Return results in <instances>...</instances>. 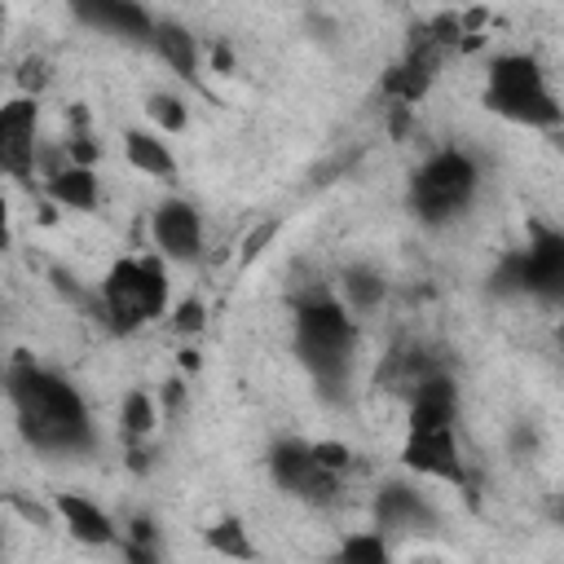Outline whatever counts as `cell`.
<instances>
[{
	"label": "cell",
	"mask_w": 564,
	"mask_h": 564,
	"mask_svg": "<svg viewBox=\"0 0 564 564\" xmlns=\"http://www.w3.org/2000/svg\"><path fill=\"white\" fill-rule=\"evenodd\" d=\"M203 546H207L212 555H220V560H234V564H256V560H260V551H256V542H251V533H247V524H242L238 516L212 520V524L203 529Z\"/></svg>",
	"instance_id": "obj_18"
},
{
	"label": "cell",
	"mask_w": 564,
	"mask_h": 564,
	"mask_svg": "<svg viewBox=\"0 0 564 564\" xmlns=\"http://www.w3.org/2000/svg\"><path fill=\"white\" fill-rule=\"evenodd\" d=\"M150 48L163 57L167 70H176L189 88L203 93V79H198V40H194L189 26H181V22H172V18H159V31H154V44H150Z\"/></svg>",
	"instance_id": "obj_14"
},
{
	"label": "cell",
	"mask_w": 564,
	"mask_h": 564,
	"mask_svg": "<svg viewBox=\"0 0 564 564\" xmlns=\"http://www.w3.org/2000/svg\"><path fill=\"white\" fill-rule=\"evenodd\" d=\"M4 502H9V507H13L18 516H22V520H31V524H40V529H48V520H53V516H48V511H44L40 502H26L22 494H9Z\"/></svg>",
	"instance_id": "obj_27"
},
{
	"label": "cell",
	"mask_w": 564,
	"mask_h": 564,
	"mask_svg": "<svg viewBox=\"0 0 564 564\" xmlns=\"http://www.w3.org/2000/svg\"><path fill=\"white\" fill-rule=\"evenodd\" d=\"M167 326H172L176 335H198V330L207 326V308H203V300H198V295H185V300L167 313Z\"/></svg>",
	"instance_id": "obj_25"
},
{
	"label": "cell",
	"mask_w": 564,
	"mask_h": 564,
	"mask_svg": "<svg viewBox=\"0 0 564 564\" xmlns=\"http://www.w3.org/2000/svg\"><path fill=\"white\" fill-rule=\"evenodd\" d=\"M150 238L163 260L194 264L203 256V216L189 198H163L150 212Z\"/></svg>",
	"instance_id": "obj_9"
},
{
	"label": "cell",
	"mask_w": 564,
	"mask_h": 564,
	"mask_svg": "<svg viewBox=\"0 0 564 564\" xmlns=\"http://www.w3.org/2000/svg\"><path fill=\"white\" fill-rule=\"evenodd\" d=\"M9 405H13L22 441L40 454L75 458L97 445L93 410L79 397V388L70 379H62L57 370L31 361L26 352H18L9 361Z\"/></svg>",
	"instance_id": "obj_1"
},
{
	"label": "cell",
	"mask_w": 564,
	"mask_h": 564,
	"mask_svg": "<svg viewBox=\"0 0 564 564\" xmlns=\"http://www.w3.org/2000/svg\"><path fill=\"white\" fill-rule=\"evenodd\" d=\"M313 445V458H317V467L322 471H330V476H348L352 467H357V454H352V445H344V441H330V436H322V441H308Z\"/></svg>",
	"instance_id": "obj_23"
},
{
	"label": "cell",
	"mask_w": 564,
	"mask_h": 564,
	"mask_svg": "<svg viewBox=\"0 0 564 564\" xmlns=\"http://www.w3.org/2000/svg\"><path fill=\"white\" fill-rule=\"evenodd\" d=\"M123 163L150 181H176V154L167 150V141L159 132L145 128H128L123 132Z\"/></svg>",
	"instance_id": "obj_15"
},
{
	"label": "cell",
	"mask_w": 564,
	"mask_h": 564,
	"mask_svg": "<svg viewBox=\"0 0 564 564\" xmlns=\"http://www.w3.org/2000/svg\"><path fill=\"white\" fill-rule=\"evenodd\" d=\"M137 291H141V317L159 322L167 317V300H172V282H167V264L159 251L137 256Z\"/></svg>",
	"instance_id": "obj_19"
},
{
	"label": "cell",
	"mask_w": 564,
	"mask_h": 564,
	"mask_svg": "<svg viewBox=\"0 0 564 564\" xmlns=\"http://www.w3.org/2000/svg\"><path fill=\"white\" fill-rule=\"evenodd\" d=\"M75 18L88 22L93 31L119 35L128 44H154V31H159V18L141 4H128V0H79Z\"/></svg>",
	"instance_id": "obj_11"
},
{
	"label": "cell",
	"mask_w": 564,
	"mask_h": 564,
	"mask_svg": "<svg viewBox=\"0 0 564 564\" xmlns=\"http://www.w3.org/2000/svg\"><path fill=\"white\" fill-rule=\"evenodd\" d=\"M489 282L498 295H529L538 304L564 308V234L533 220L529 242L507 251Z\"/></svg>",
	"instance_id": "obj_5"
},
{
	"label": "cell",
	"mask_w": 564,
	"mask_h": 564,
	"mask_svg": "<svg viewBox=\"0 0 564 564\" xmlns=\"http://www.w3.org/2000/svg\"><path fill=\"white\" fill-rule=\"evenodd\" d=\"M145 115H150L154 128L167 132V137H181V132L189 128L185 97H176V93H150V97H145Z\"/></svg>",
	"instance_id": "obj_22"
},
{
	"label": "cell",
	"mask_w": 564,
	"mask_h": 564,
	"mask_svg": "<svg viewBox=\"0 0 564 564\" xmlns=\"http://www.w3.org/2000/svg\"><path fill=\"white\" fill-rule=\"evenodd\" d=\"M555 520H560V529H564V502H560V511H555Z\"/></svg>",
	"instance_id": "obj_34"
},
{
	"label": "cell",
	"mask_w": 564,
	"mask_h": 564,
	"mask_svg": "<svg viewBox=\"0 0 564 564\" xmlns=\"http://www.w3.org/2000/svg\"><path fill=\"white\" fill-rule=\"evenodd\" d=\"M119 546H123V560H128V564H159V546H145V542H128V538H123Z\"/></svg>",
	"instance_id": "obj_28"
},
{
	"label": "cell",
	"mask_w": 564,
	"mask_h": 564,
	"mask_svg": "<svg viewBox=\"0 0 564 564\" xmlns=\"http://www.w3.org/2000/svg\"><path fill=\"white\" fill-rule=\"evenodd\" d=\"M53 516H57V520L66 524V533H70L75 542H84V546H119V542H123L115 516H110L106 507H97L93 498H84V494H57V498H53Z\"/></svg>",
	"instance_id": "obj_12"
},
{
	"label": "cell",
	"mask_w": 564,
	"mask_h": 564,
	"mask_svg": "<svg viewBox=\"0 0 564 564\" xmlns=\"http://www.w3.org/2000/svg\"><path fill=\"white\" fill-rule=\"evenodd\" d=\"M555 335H560V344H564V322H560V330H555Z\"/></svg>",
	"instance_id": "obj_35"
},
{
	"label": "cell",
	"mask_w": 564,
	"mask_h": 564,
	"mask_svg": "<svg viewBox=\"0 0 564 564\" xmlns=\"http://www.w3.org/2000/svg\"><path fill=\"white\" fill-rule=\"evenodd\" d=\"M383 295H388V282L379 269H370V264L339 269V300L348 313H375L383 304Z\"/></svg>",
	"instance_id": "obj_17"
},
{
	"label": "cell",
	"mask_w": 564,
	"mask_h": 564,
	"mask_svg": "<svg viewBox=\"0 0 564 564\" xmlns=\"http://www.w3.org/2000/svg\"><path fill=\"white\" fill-rule=\"evenodd\" d=\"M264 463H269V480H273L282 494L300 498V502L326 507V502H335V498L344 494V480L317 467V458H313V445H308V441H295V436L273 441Z\"/></svg>",
	"instance_id": "obj_6"
},
{
	"label": "cell",
	"mask_w": 564,
	"mask_h": 564,
	"mask_svg": "<svg viewBox=\"0 0 564 564\" xmlns=\"http://www.w3.org/2000/svg\"><path fill=\"white\" fill-rule=\"evenodd\" d=\"M35 128H40V101L31 93L9 97L0 106V167L26 189H35V167H40Z\"/></svg>",
	"instance_id": "obj_7"
},
{
	"label": "cell",
	"mask_w": 564,
	"mask_h": 564,
	"mask_svg": "<svg viewBox=\"0 0 564 564\" xmlns=\"http://www.w3.org/2000/svg\"><path fill=\"white\" fill-rule=\"evenodd\" d=\"M458 427V383L449 370H436L410 388L405 432H445Z\"/></svg>",
	"instance_id": "obj_10"
},
{
	"label": "cell",
	"mask_w": 564,
	"mask_h": 564,
	"mask_svg": "<svg viewBox=\"0 0 564 564\" xmlns=\"http://www.w3.org/2000/svg\"><path fill=\"white\" fill-rule=\"evenodd\" d=\"M154 427H159V401L150 392H141V388L123 392V401H119V436H123V445H145V436Z\"/></svg>",
	"instance_id": "obj_21"
},
{
	"label": "cell",
	"mask_w": 564,
	"mask_h": 564,
	"mask_svg": "<svg viewBox=\"0 0 564 564\" xmlns=\"http://www.w3.org/2000/svg\"><path fill=\"white\" fill-rule=\"evenodd\" d=\"M476 189H480V163L463 145H441L410 176V212L423 225L441 229L476 203Z\"/></svg>",
	"instance_id": "obj_4"
},
{
	"label": "cell",
	"mask_w": 564,
	"mask_h": 564,
	"mask_svg": "<svg viewBox=\"0 0 564 564\" xmlns=\"http://www.w3.org/2000/svg\"><path fill=\"white\" fill-rule=\"evenodd\" d=\"M278 234H282V220H278V216L260 220V225H256V229L242 238V247H238V264H242V269H247V264H256V260L264 256V247H269Z\"/></svg>",
	"instance_id": "obj_24"
},
{
	"label": "cell",
	"mask_w": 564,
	"mask_h": 564,
	"mask_svg": "<svg viewBox=\"0 0 564 564\" xmlns=\"http://www.w3.org/2000/svg\"><path fill=\"white\" fill-rule=\"evenodd\" d=\"M181 370H198V352L194 348H181Z\"/></svg>",
	"instance_id": "obj_32"
},
{
	"label": "cell",
	"mask_w": 564,
	"mask_h": 564,
	"mask_svg": "<svg viewBox=\"0 0 564 564\" xmlns=\"http://www.w3.org/2000/svg\"><path fill=\"white\" fill-rule=\"evenodd\" d=\"M480 106L516 128H533L546 137L564 128V106L551 93L546 70L533 53H494L485 66Z\"/></svg>",
	"instance_id": "obj_3"
},
{
	"label": "cell",
	"mask_w": 564,
	"mask_h": 564,
	"mask_svg": "<svg viewBox=\"0 0 564 564\" xmlns=\"http://www.w3.org/2000/svg\"><path fill=\"white\" fill-rule=\"evenodd\" d=\"M375 520H379V529H405V533L436 529L432 502H427L419 489L401 485V480H392V485L379 489V498H375Z\"/></svg>",
	"instance_id": "obj_13"
},
{
	"label": "cell",
	"mask_w": 564,
	"mask_h": 564,
	"mask_svg": "<svg viewBox=\"0 0 564 564\" xmlns=\"http://www.w3.org/2000/svg\"><path fill=\"white\" fill-rule=\"evenodd\" d=\"M291 308H295V357L304 361L322 397L339 401V388H348L357 344H361L357 317L326 286H308L304 295L291 300Z\"/></svg>",
	"instance_id": "obj_2"
},
{
	"label": "cell",
	"mask_w": 564,
	"mask_h": 564,
	"mask_svg": "<svg viewBox=\"0 0 564 564\" xmlns=\"http://www.w3.org/2000/svg\"><path fill=\"white\" fill-rule=\"evenodd\" d=\"M44 79H48V62H44V57H26L22 84H26V88H44Z\"/></svg>",
	"instance_id": "obj_30"
},
{
	"label": "cell",
	"mask_w": 564,
	"mask_h": 564,
	"mask_svg": "<svg viewBox=\"0 0 564 564\" xmlns=\"http://www.w3.org/2000/svg\"><path fill=\"white\" fill-rule=\"evenodd\" d=\"M128 542H145V546H159V524H154V516H145V511L128 516Z\"/></svg>",
	"instance_id": "obj_26"
},
{
	"label": "cell",
	"mask_w": 564,
	"mask_h": 564,
	"mask_svg": "<svg viewBox=\"0 0 564 564\" xmlns=\"http://www.w3.org/2000/svg\"><path fill=\"white\" fill-rule=\"evenodd\" d=\"M212 70L216 75H234V53L225 44H212Z\"/></svg>",
	"instance_id": "obj_31"
},
{
	"label": "cell",
	"mask_w": 564,
	"mask_h": 564,
	"mask_svg": "<svg viewBox=\"0 0 564 564\" xmlns=\"http://www.w3.org/2000/svg\"><path fill=\"white\" fill-rule=\"evenodd\" d=\"M44 198L57 203L62 212H93L97 198H101V189H97V172H93V167H75V163H66L62 172H53V176L44 181Z\"/></svg>",
	"instance_id": "obj_16"
},
{
	"label": "cell",
	"mask_w": 564,
	"mask_h": 564,
	"mask_svg": "<svg viewBox=\"0 0 564 564\" xmlns=\"http://www.w3.org/2000/svg\"><path fill=\"white\" fill-rule=\"evenodd\" d=\"M330 564H392V542L383 529H352L330 551Z\"/></svg>",
	"instance_id": "obj_20"
},
{
	"label": "cell",
	"mask_w": 564,
	"mask_h": 564,
	"mask_svg": "<svg viewBox=\"0 0 564 564\" xmlns=\"http://www.w3.org/2000/svg\"><path fill=\"white\" fill-rule=\"evenodd\" d=\"M551 145H555V150H564V128H560V132H551Z\"/></svg>",
	"instance_id": "obj_33"
},
{
	"label": "cell",
	"mask_w": 564,
	"mask_h": 564,
	"mask_svg": "<svg viewBox=\"0 0 564 564\" xmlns=\"http://www.w3.org/2000/svg\"><path fill=\"white\" fill-rule=\"evenodd\" d=\"M159 397H163V410H167V414H181V410H185V383H181V379H167Z\"/></svg>",
	"instance_id": "obj_29"
},
{
	"label": "cell",
	"mask_w": 564,
	"mask_h": 564,
	"mask_svg": "<svg viewBox=\"0 0 564 564\" xmlns=\"http://www.w3.org/2000/svg\"><path fill=\"white\" fill-rule=\"evenodd\" d=\"M401 463H405V471H414V476L471 489L454 427H445V432H405V441H401Z\"/></svg>",
	"instance_id": "obj_8"
}]
</instances>
